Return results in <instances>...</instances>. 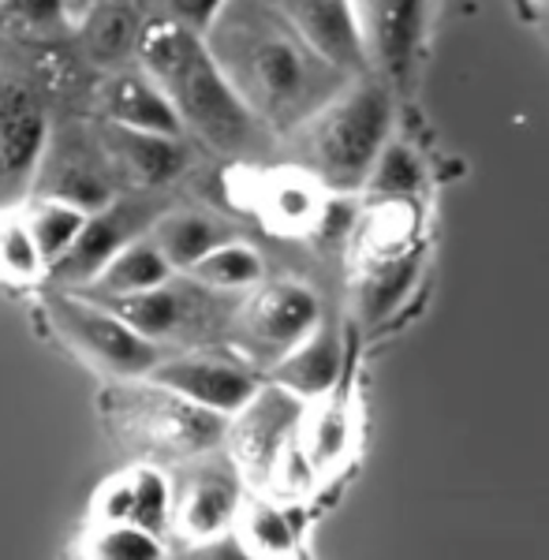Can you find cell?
<instances>
[{
	"instance_id": "cell-1",
	"label": "cell",
	"mask_w": 549,
	"mask_h": 560,
	"mask_svg": "<svg viewBox=\"0 0 549 560\" xmlns=\"http://www.w3.org/2000/svg\"><path fill=\"white\" fill-rule=\"evenodd\" d=\"M206 42L250 113L277 135H295L355 79L266 0H229Z\"/></svg>"
},
{
	"instance_id": "cell-2",
	"label": "cell",
	"mask_w": 549,
	"mask_h": 560,
	"mask_svg": "<svg viewBox=\"0 0 549 560\" xmlns=\"http://www.w3.org/2000/svg\"><path fill=\"white\" fill-rule=\"evenodd\" d=\"M139 65L165 86L184 131H191L198 142L221 153H243L258 142L266 124L250 113V105L224 75L206 34L157 15L142 31Z\"/></svg>"
},
{
	"instance_id": "cell-3",
	"label": "cell",
	"mask_w": 549,
	"mask_h": 560,
	"mask_svg": "<svg viewBox=\"0 0 549 560\" xmlns=\"http://www.w3.org/2000/svg\"><path fill=\"white\" fill-rule=\"evenodd\" d=\"M393 94L382 79H352L300 131L307 168L329 191H359L389 147Z\"/></svg>"
},
{
	"instance_id": "cell-4",
	"label": "cell",
	"mask_w": 549,
	"mask_h": 560,
	"mask_svg": "<svg viewBox=\"0 0 549 560\" xmlns=\"http://www.w3.org/2000/svg\"><path fill=\"white\" fill-rule=\"evenodd\" d=\"M113 419L131 445L154 456L202 459L229 441V415L198 408L150 377H142V388H120L113 396Z\"/></svg>"
},
{
	"instance_id": "cell-5",
	"label": "cell",
	"mask_w": 549,
	"mask_h": 560,
	"mask_svg": "<svg viewBox=\"0 0 549 560\" xmlns=\"http://www.w3.org/2000/svg\"><path fill=\"white\" fill-rule=\"evenodd\" d=\"M52 329L65 345L116 382H142L161 363V345L147 340L131 322H124L109 303L90 300L83 292H57L45 300Z\"/></svg>"
},
{
	"instance_id": "cell-6",
	"label": "cell",
	"mask_w": 549,
	"mask_h": 560,
	"mask_svg": "<svg viewBox=\"0 0 549 560\" xmlns=\"http://www.w3.org/2000/svg\"><path fill=\"white\" fill-rule=\"evenodd\" d=\"M120 191L124 184L109 161L102 131L75 128V124H57L49 131V147H45L38 176H34V195L65 198V202L94 213L105 210L113 198H120Z\"/></svg>"
},
{
	"instance_id": "cell-7",
	"label": "cell",
	"mask_w": 549,
	"mask_h": 560,
	"mask_svg": "<svg viewBox=\"0 0 549 560\" xmlns=\"http://www.w3.org/2000/svg\"><path fill=\"white\" fill-rule=\"evenodd\" d=\"M303 415H307V400L277 382L262 385L247 400V408L232 415L224 445H229V456L236 459V467L247 482H269L277 459L300 441Z\"/></svg>"
},
{
	"instance_id": "cell-8",
	"label": "cell",
	"mask_w": 549,
	"mask_h": 560,
	"mask_svg": "<svg viewBox=\"0 0 549 560\" xmlns=\"http://www.w3.org/2000/svg\"><path fill=\"white\" fill-rule=\"evenodd\" d=\"M161 213L165 210H161V202H157V191H135V195L113 198L105 210L90 213L83 236H79L75 247L49 269V280L57 288H68V292H83L128 243L154 232Z\"/></svg>"
},
{
	"instance_id": "cell-9",
	"label": "cell",
	"mask_w": 549,
	"mask_h": 560,
	"mask_svg": "<svg viewBox=\"0 0 549 560\" xmlns=\"http://www.w3.org/2000/svg\"><path fill=\"white\" fill-rule=\"evenodd\" d=\"M49 108L31 75L0 68V210L34 184L49 147Z\"/></svg>"
},
{
	"instance_id": "cell-10",
	"label": "cell",
	"mask_w": 549,
	"mask_h": 560,
	"mask_svg": "<svg viewBox=\"0 0 549 560\" xmlns=\"http://www.w3.org/2000/svg\"><path fill=\"white\" fill-rule=\"evenodd\" d=\"M322 325V303L300 280H273L258 284V292L243 303L240 329L258 359H284L295 345L311 337Z\"/></svg>"
},
{
	"instance_id": "cell-11",
	"label": "cell",
	"mask_w": 549,
	"mask_h": 560,
	"mask_svg": "<svg viewBox=\"0 0 549 560\" xmlns=\"http://www.w3.org/2000/svg\"><path fill=\"white\" fill-rule=\"evenodd\" d=\"M359 34H363L366 65L385 83L404 86L419 65L427 42L430 0H352Z\"/></svg>"
},
{
	"instance_id": "cell-12",
	"label": "cell",
	"mask_w": 549,
	"mask_h": 560,
	"mask_svg": "<svg viewBox=\"0 0 549 560\" xmlns=\"http://www.w3.org/2000/svg\"><path fill=\"white\" fill-rule=\"evenodd\" d=\"M224 292H213L202 280L173 277L168 284L150 288L131 300L109 303L124 322H131L154 345H168V340H195L198 332H206L218 314V300Z\"/></svg>"
},
{
	"instance_id": "cell-13",
	"label": "cell",
	"mask_w": 549,
	"mask_h": 560,
	"mask_svg": "<svg viewBox=\"0 0 549 560\" xmlns=\"http://www.w3.org/2000/svg\"><path fill=\"white\" fill-rule=\"evenodd\" d=\"M150 382L161 388H173L176 396L210 408L218 415H236L247 408L250 396L262 388V377L240 359L210 355V351H184V355H165L154 366Z\"/></svg>"
},
{
	"instance_id": "cell-14",
	"label": "cell",
	"mask_w": 549,
	"mask_h": 560,
	"mask_svg": "<svg viewBox=\"0 0 549 560\" xmlns=\"http://www.w3.org/2000/svg\"><path fill=\"white\" fill-rule=\"evenodd\" d=\"M243 504L247 497L236 459L229 456L224 464H213L202 456V464L191 467L176 486V530L187 541L218 538L224 530H236Z\"/></svg>"
},
{
	"instance_id": "cell-15",
	"label": "cell",
	"mask_w": 549,
	"mask_h": 560,
	"mask_svg": "<svg viewBox=\"0 0 549 560\" xmlns=\"http://www.w3.org/2000/svg\"><path fill=\"white\" fill-rule=\"evenodd\" d=\"M102 142L109 150V161L120 176L124 191H165L191 165V150L184 147L179 135H154L116 128L109 120H97Z\"/></svg>"
},
{
	"instance_id": "cell-16",
	"label": "cell",
	"mask_w": 549,
	"mask_h": 560,
	"mask_svg": "<svg viewBox=\"0 0 549 560\" xmlns=\"http://www.w3.org/2000/svg\"><path fill=\"white\" fill-rule=\"evenodd\" d=\"M266 4H273L329 65L344 68L348 75H359L366 68L352 0H266Z\"/></svg>"
},
{
	"instance_id": "cell-17",
	"label": "cell",
	"mask_w": 549,
	"mask_h": 560,
	"mask_svg": "<svg viewBox=\"0 0 549 560\" xmlns=\"http://www.w3.org/2000/svg\"><path fill=\"white\" fill-rule=\"evenodd\" d=\"M97 108H102V120L116 124V128L179 135L184 139V120H179L173 97L147 68H116L105 79V86L97 90Z\"/></svg>"
},
{
	"instance_id": "cell-18",
	"label": "cell",
	"mask_w": 549,
	"mask_h": 560,
	"mask_svg": "<svg viewBox=\"0 0 549 560\" xmlns=\"http://www.w3.org/2000/svg\"><path fill=\"white\" fill-rule=\"evenodd\" d=\"M255 210L266 217V224L284 236H311L322 229L329 213V187L311 168H277L258 179Z\"/></svg>"
},
{
	"instance_id": "cell-19",
	"label": "cell",
	"mask_w": 549,
	"mask_h": 560,
	"mask_svg": "<svg viewBox=\"0 0 549 560\" xmlns=\"http://www.w3.org/2000/svg\"><path fill=\"white\" fill-rule=\"evenodd\" d=\"M173 277H176V269H173V261L165 258V250L157 247V240L139 236L97 273L94 284L83 288V295L102 300V303H116V300H131V295L150 292V288L168 284Z\"/></svg>"
},
{
	"instance_id": "cell-20",
	"label": "cell",
	"mask_w": 549,
	"mask_h": 560,
	"mask_svg": "<svg viewBox=\"0 0 549 560\" xmlns=\"http://www.w3.org/2000/svg\"><path fill=\"white\" fill-rule=\"evenodd\" d=\"M147 23L135 12V0H97L79 20V38L90 65L116 71L131 52H139Z\"/></svg>"
},
{
	"instance_id": "cell-21",
	"label": "cell",
	"mask_w": 549,
	"mask_h": 560,
	"mask_svg": "<svg viewBox=\"0 0 549 560\" xmlns=\"http://www.w3.org/2000/svg\"><path fill=\"white\" fill-rule=\"evenodd\" d=\"M273 382L292 388L307 404L329 396L340 382V337L322 322L303 345H295L284 359H277Z\"/></svg>"
},
{
	"instance_id": "cell-22",
	"label": "cell",
	"mask_w": 549,
	"mask_h": 560,
	"mask_svg": "<svg viewBox=\"0 0 549 560\" xmlns=\"http://www.w3.org/2000/svg\"><path fill=\"white\" fill-rule=\"evenodd\" d=\"M300 445L322 478L340 471L355 448V415H352V408L332 393L322 396V400H311L307 415H303Z\"/></svg>"
},
{
	"instance_id": "cell-23",
	"label": "cell",
	"mask_w": 549,
	"mask_h": 560,
	"mask_svg": "<svg viewBox=\"0 0 549 560\" xmlns=\"http://www.w3.org/2000/svg\"><path fill=\"white\" fill-rule=\"evenodd\" d=\"M150 236L157 240V247L165 250V258L173 261L176 273H191L210 250L236 240L221 217H213L206 210H165L157 217Z\"/></svg>"
},
{
	"instance_id": "cell-24",
	"label": "cell",
	"mask_w": 549,
	"mask_h": 560,
	"mask_svg": "<svg viewBox=\"0 0 549 560\" xmlns=\"http://www.w3.org/2000/svg\"><path fill=\"white\" fill-rule=\"evenodd\" d=\"M419 236V210L416 202L404 198H377L374 210L359 221V258L363 261H382V258H400L408 250H416Z\"/></svg>"
},
{
	"instance_id": "cell-25",
	"label": "cell",
	"mask_w": 549,
	"mask_h": 560,
	"mask_svg": "<svg viewBox=\"0 0 549 560\" xmlns=\"http://www.w3.org/2000/svg\"><path fill=\"white\" fill-rule=\"evenodd\" d=\"M419 277V250H408L400 258L363 261V277H359V314L363 322H382L408 300Z\"/></svg>"
},
{
	"instance_id": "cell-26",
	"label": "cell",
	"mask_w": 549,
	"mask_h": 560,
	"mask_svg": "<svg viewBox=\"0 0 549 560\" xmlns=\"http://www.w3.org/2000/svg\"><path fill=\"white\" fill-rule=\"evenodd\" d=\"M23 210H26V221H31L34 240H38L42 258L49 261V269L57 266L71 247H75V240L83 236V229L90 221V213L83 210V206L65 202V198H38L34 195V202L23 206Z\"/></svg>"
},
{
	"instance_id": "cell-27",
	"label": "cell",
	"mask_w": 549,
	"mask_h": 560,
	"mask_svg": "<svg viewBox=\"0 0 549 560\" xmlns=\"http://www.w3.org/2000/svg\"><path fill=\"white\" fill-rule=\"evenodd\" d=\"M49 277V261L42 258L38 240L31 232L26 210L4 206L0 210V280L4 284H38Z\"/></svg>"
},
{
	"instance_id": "cell-28",
	"label": "cell",
	"mask_w": 549,
	"mask_h": 560,
	"mask_svg": "<svg viewBox=\"0 0 549 560\" xmlns=\"http://www.w3.org/2000/svg\"><path fill=\"white\" fill-rule=\"evenodd\" d=\"M195 280H202L206 288H213V292H250V288L262 284L266 277V261L258 255L250 243H240V240H229L221 243L218 250H210L198 266L191 269Z\"/></svg>"
},
{
	"instance_id": "cell-29",
	"label": "cell",
	"mask_w": 549,
	"mask_h": 560,
	"mask_svg": "<svg viewBox=\"0 0 549 560\" xmlns=\"http://www.w3.org/2000/svg\"><path fill=\"white\" fill-rule=\"evenodd\" d=\"M236 530L258 560H292L295 553V527L277 501H247Z\"/></svg>"
},
{
	"instance_id": "cell-30",
	"label": "cell",
	"mask_w": 549,
	"mask_h": 560,
	"mask_svg": "<svg viewBox=\"0 0 549 560\" xmlns=\"http://www.w3.org/2000/svg\"><path fill=\"white\" fill-rule=\"evenodd\" d=\"M83 560H168L165 541L139 523H90Z\"/></svg>"
},
{
	"instance_id": "cell-31",
	"label": "cell",
	"mask_w": 549,
	"mask_h": 560,
	"mask_svg": "<svg viewBox=\"0 0 549 560\" xmlns=\"http://www.w3.org/2000/svg\"><path fill=\"white\" fill-rule=\"evenodd\" d=\"M71 26V0H0V31L20 42H57Z\"/></svg>"
},
{
	"instance_id": "cell-32",
	"label": "cell",
	"mask_w": 549,
	"mask_h": 560,
	"mask_svg": "<svg viewBox=\"0 0 549 560\" xmlns=\"http://www.w3.org/2000/svg\"><path fill=\"white\" fill-rule=\"evenodd\" d=\"M131 471V523L165 535L168 527H176V486L161 467L154 464H139L128 467Z\"/></svg>"
},
{
	"instance_id": "cell-33",
	"label": "cell",
	"mask_w": 549,
	"mask_h": 560,
	"mask_svg": "<svg viewBox=\"0 0 549 560\" xmlns=\"http://www.w3.org/2000/svg\"><path fill=\"white\" fill-rule=\"evenodd\" d=\"M422 187H427V168H422L419 153L404 142H389L366 179V191L374 198H404V202H416Z\"/></svg>"
},
{
	"instance_id": "cell-34",
	"label": "cell",
	"mask_w": 549,
	"mask_h": 560,
	"mask_svg": "<svg viewBox=\"0 0 549 560\" xmlns=\"http://www.w3.org/2000/svg\"><path fill=\"white\" fill-rule=\"evenodd\" d=\"M229 0H161V20H173L195 34H210Z\"/></svg>"
},
{
	"instance_id": "cell-35",
	"label": "cell",
	"mask_w": 549,
	"mask_h": 560,
	"mask_svg": "<svg viewBox=\"0 0 549 560\" xmlns=\"http://www.w3.org/2000/svg\"><path fill=\"white\" fill-rule=\"evenodd\" d=\"M131 471L116 475L113 482H105L94 497V520L90 523H131Z\"/></svg>"
},
{
	"instance_id": "cell-36",
	"label": "cell",
	"mask_w": 549,
	"mask_h": 560,
	"mask_svg": "<svg viewBox=\"0 0 549 560\" xmlns=\"http://www.w3.org/2000/svg\"><path fill=\"white\" fill-rule=\"evenodd\" d=\"M184 560H258V557L247 549V541L240 538V530H224L218 538L191 541V553Z\"/></svg>"
},
{
	"instance_id": "cell-37",
	"label": "cell",
	"mask_w": 549,
	"mask_h": 560,
	"mask_svg": "<svg viewBox=\"0 0 549 560\" xmlns=\"http://www.w3.org/2000/svg\"><path fill=\"white\" fill-rule=\"evenodd\" d=\"M90 4H97V0H71V12H75V8H83V12H86Z\"/></svg>"
},
{
	"instance_id": "cell-38",
	"label": "cell",
	"mask_w": 549,
	"mask_h": 560,
	"mask_svg": "<svg viewBox=\"0 0 549 560\" xmlns=\"http://www.w3.org/2000/svg\"><path fill=\"white\" fill-rule=\"evenodd\" d=\"M538 4H546V8H549V0H538Z\"/></svg>"
}]
</instances>
